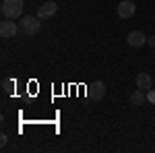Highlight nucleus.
I'll return each instance as SVG.
<instances>
[{"label":"nucleus","mask_w":155,"mask_h":153,"mask_svg":"<svg viewBox=\"0 0 155 153\" xmlns=\"http://www.w3.org/2000/svg\"><path fill=\"white\" fill-rule=\"evenodd\" d=\"M23 0H4L2 2V15L6 17V19H19V17H23Z\"/></svg>","instance_id":"obj_1"},{"label":"nucleus","mask_w":155,"mask_h":153,"mask_svg":"<svg viewBox=\"0 0 155 153\" xmlns=\"http://www.w3.org/2000/svg\"><path fill=\"white\" fill-rule=\"evenodd\" d=\"M41 19L39 17H31V15H25L21 17V29H23L27 35H35L37 31L41 29V23H39Z\"/></svg>","instance_id":"obj_2"},{"label":"nucleus","mask_w":155,"mask_h":153,"mask_svg":"<svg viewBox=\"0 0 155 153\" xmlns=\"http://www.w3.org/2000/svg\"><path fill=\"white\" fill-rule=\"evenodd\" d=\"M17 33H19V27H17V23H12V19H4V21L0 23V37L12 39Z\"/></svg>","instance_id":"obj_3"},{"label":"nucleus","mask_w":155,"mask_h":153,"mask_svg":"<svg viewBox=\"0 0 155 153\" xmlns=\"http://www.w3.org/2000/svg\"><path fill=\"white\" fill-rule=\"evenodd\" d=\"M58 11V4L54 2V0H48V2H44L39 8H37V17L39 19H50V17H54Z\"/></svg>","instance_id":"obj_4"},{"label":"nucleus","mask_w":155,"mask_h":153,"mask_svg":"<svg viewBox=\"0 0 155 153\" xmlns=\"http://www.w3.org/2000/svg\"><path fill=\"white\" fill-rule=\"evenodd\" d=\"M126 42H128L130 48H143L145 44H147V37H145L143 31H130V33L126 35Z\"/></svg>","instance_id":"obj_5"},{"label":"nucleus","mask_w":155,"mask_h":153,"mask_svg":"<svg viewBox=\"0 0 155 153\" xmlns=\"http://www.w3.org/2000/svg\"><path fill=\"white\" fill-rule=\"evenodd\" d=\"M134 11H137V6H134L132 0H124V2L118 4V17H122V19H130L134 15Z\"/></svg>","instance_id":"obj_6"},{"label":"nucleus","mask_w":155,"mask_h":153,"mask_svg":"<svg viewBox=\"0 0 155 153\" xmlns=\"http://www.w3.org/2000/svg\"><path fill=\"white\" fill-rule=\"evenodd\" d=\"M89 95H91V99H95V101L104 99V95H106V83H104V81H95L93 85H91Z\"/></svg>","instance_id":"obj_7"},{"label":"nucleus","mask_w":155,"mask_h":153,"mask_svg":"<svg viewBox=\"0 0 155 153\" xmlns=\"http://www.w3.org/2000/svg\"><path fill=\"white\" fill-rule=\"evenodd\" d=\"M151 85H153L151 75H147V72H139V75H137V89L149 91V89H151Z\"/></svg>","instance_id":"obj_8"},{"label":"nucleus","mask_w":155,"mask_h":153,"mask_svg":"<svg viewBox=\"0 0 155 153\" xmlns=\"http://www.w3.org/2000/svg\"><path fill=\"white\" fill-rule=\"evenodd\" d=\"M145 101H147V91H143V89H137L130 95V106H143Z\"/></svg>","instance_id":"obj_9"},{"label":"nucleus","mask_w":155,"mask_h":153,"mask_svg":"<svg viewBox=\"0 0 155 153\" xmlns=\"http://www.w3.org/2000/svg\"><path fill=\"white\" fill-rule=\"evenodd\" d=\"M2 87H4V91H6V93H11L12 87H15V81H11V79H4V81H2Z\"/></svg>","instance_id":"obj_10"},{"label":"nucleus","mask_w":155,"mask_h":153,"mask_svg":"<svg viewBox=\"0 0 155 153\" xmlns=\"http://www.w3.org/2000/svg\"><path fill=\"white\" fill-rule=\"evenodd\" d=\"M147 101L149 104H155V89H149L147 91Z\"/></svg>","instance_id":"obj_11"},{"label":"nucleus","mask_w":155,"mask_h":153,"mask_svg":"<svg viewBox=\"0 0 155 153\" xmlns=\"http://www.w3.org/2000/svg\"><path fill=\"white\" fill-rule=\"evenodd\" d=\"M147 44H149L151 48H155V35H149V37H147Z\"/></svg>","instance_id":"obj_12"}]
</instances>
